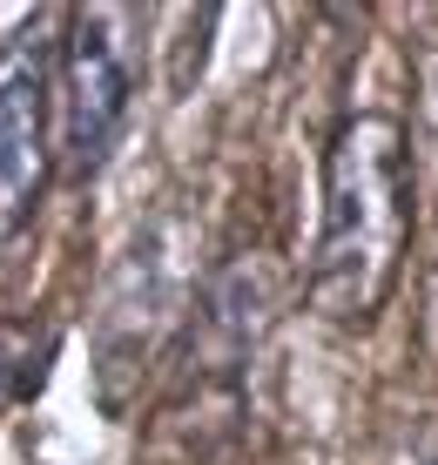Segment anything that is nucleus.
Listing matches in <instances>:
<instances>
[{"instance_id":"f257e3e1","label":"nucleus","mask_w":438,"mask_h":465,"mask_svg":"<svg viewBox=\"0 0 438 465\" xmlns=\"http://www.w3.org/2000/svg\"><path fill=\"white\" fill-rule=\"evenodd\" d=\"M418 230L412 135L384 108H351L324 135L317 163V236L304 303L337 331H371L392 303Z\"/></svg>"},{"instance_id":"f03ea898","label":"nucleus","mask_w":438,"mask_h":465,"mask_svg":"<svg viewBox=\"0 0 438 465\" xmlns=\"http://www.w3.org/2000/svg\"><path fill=\"white\" fill-rule=\"evenodd\" d=\"M284 303V263L264 243H243L196 277V303H189L183 344H175V378L162 398V425L183 419L189 445L209 425L216 439H230L243 425V384L264 351L270 324Z\"/></svg>"},{"instance_id":"7ed1b4c3","label":"nucleus","mask_w":438,"mask_h":465,"mask_svg":"<svg viewBox=\"0 0 438 465\" xmlns=\"http://www.w3.org/2000/svg\"><path fill=\"white\" fill-rule=\"evenodd\" d=\"M142 7H68L55 68V169L68 183H95L122 149L142 88Z\"/></svg>"},{"instance_id":"20e7f679","label":"nucleus","mask_w":438,"mask_h":465,"mask_svg":"<svg viewBox=\"0 0 438 465\" xmlns=\"http://www.w3.org/2000/svg\"><path fill=\"white\" fill-rule=\"evenodd\" d=\"M68 7H27L0 35V256L27 243L55 183V68Z\"/></svg>"},{"instance_id":"39448f33","label":"nucleus","mask_w":438,"mask_h":465,"mask_svg":"<svg viewBox=\"0 0 438 465\" xmlns=\"http://www.w3.org/2000/svg\"><path fill=\"white\" fill-rule=\"evenodd\" d=\"M189 303H196V291H189L183 270H175L169 236L149 223V230L122 250L115 277H108V291H102V317H95V384H102L108 419H122V405L142 391V378H149V364L162 351L183 344Z\"/></svg>"},{"instance_id":"423d86ee","label":"nucleus","mask_w":438,"mask_h":465,"mask_svg":"<svg viewBox=\"0 0 438 465\" xmlns=\"http://www.w3.org/2000/svg\"><path fill=\"white\" fill-rule=\"evenodd\" d=\"M61 358V324L47 311H7L0 317V419L35 405L47 371Z\"/></svg>"}]
</instances>
